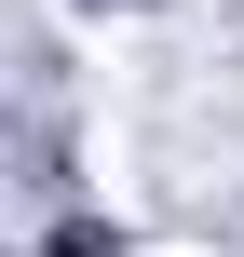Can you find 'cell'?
<instances>
[{"label":"cell","mask_w":244,"mask_h":257,"mask_svg":"<svg viewBox=\"0 0 244 257\" xmlns=\"http://www.w3.org/2000/svg\"><path fill=\"white\" fill-rule=\"evenodd\" d=\"M54 257H122V230H109V217H68V230H54Z\"/></svg>","instance_id":"1"}]
</instances>
